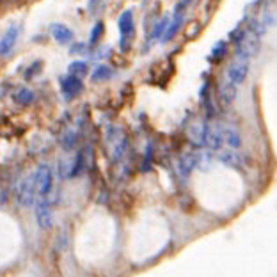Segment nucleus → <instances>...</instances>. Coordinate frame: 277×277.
<instances>
[{"label": "nucleus", "instance_id": "f257e3e1", "mask_svg": "<svg viewBox=\"0 0 277 277\" xmlns=\"http://www.w3.org/2000/svg\"><path fill=\"white\" fill-rule=\"evenodd\" d=\"M32 176H34V183H36L37 201H41V199L48 201L50 192L54 188V173H52V169L48 166H39L32 173Z\"/></svg>", "mask_w": 277, "mask_h": 277}, {"label": "nucleus", "instance_id": "f03ea898", "mask_svg": "<svg viewBox=\"0 0 277 277\" xmlns=\"http://www.w3.org/2000/svg\"><path fill=\"white\" fill-rule=\"evenodd\" d=\"M117 27H119V34H121V50L126 52L130 46V41H132L133 32H135V25H133V12L130 11H123L121 12L119 20H117Z\"/></svg>", "mask_w": 277, "mask_h": 277}, {"label": "nucleus", "instance_id": "7ed1b4c3", "mask_svg": "<svg viewBox=\"0 0 277 277\" xmlns=\"http://www.w3.org/2000/svg\"><path fill=\"white\" fill-rule=\"evenodd\" d=\"M247 75H249V57L236 54V57L233 59L228 68V79L233 84H236V86H240V84L245 82Z\"/></svg>", "mask_w": 277, "mask_h": 277}, {"label": "nucleus", "instance_id": "20e7f679", "mask_svg": "<svg viewBox=\"0 0 277 277\" xmlns=\"http://www.w3.org/2000/svg\"><path fill=\"white\" fill-rule=\"evenodd\" d=\"M108 141V151H110V157L114 160H121L126 153V148H128V142H126V137L123 135L119 128H110L107 135Z\"/></svg>", "mask_w": 277, "mask_h": 277}, {"label": "nucleus", "instance_id": "39448f33", "mask_svg": "<svg viewBox=\"0 0 277 277\" xmlns=\"http://www.w3.org/2000/svg\"><path fill=\"white\" fill-rule=\"evenodd\" d=\"M16 197L20 201V204L23 206H32L37 201V194H36V183H34V176H27L23 178L20 183H18V190H16Z\"/></svg>", "mask_w": 277, "mask_h": 277}, {"label": "nucleus", "instance_id": "423d86ee", "mask_svg": "<svg viewBox=\"0 0 277 277\" xmlns=\"http://www.w3.org/2000/svg\"><path fill=\"white\" fill-rule=\"evenodd\" d=\"M203 146L210 149H220L224 146L222 139V126H217L213 123L204 124V132H203Z\"/></svg>", "mask_w": 277, "mask_h": 277}, {"label": "nucleus", "instance_id": "0eeeda50", "mask_svg": "<svg viewBox=\"0 0 277 277\" xmlns=\"http://www.w3.org/2000/svg\"><path fill=\"white\" fill-rule=\"evenodd\" d=\"M61 89H62V94L70 99L84 91V84H82V80H80V77L70 73L68 77L61 79Z\"/></svg>", "mask_w": 277, "mask_h": 277}, {"label": "nucleus", "instance_id": "6e6552de", "mask_svg": "<svg viewBox=\"0 0 277 277\" xmlns=\"http://www.w3.org/2000/svg\"><path fill=\"white\" fill-rule=\"evenodd\" d=\"M36 219L39 228L41 229H50L52 228V222H54V215H52V210H50L48 201L41 199L36 203Z\"/></svg>", "mask_w": 277, "mask_h": 277}, {"label": "nucleus", "instance_id": "1a4fd4ad", "mask_svg": "<svg viewBox=\"0 0 277 277\" xmlns=\"http://www.w3.org/2000/svg\"><path fill=\"white\" fill-rule=\"evenodd\" d=\"M18 37H20V27L18 25H12L11 29L5 32V36L0 39V55H7L14 45H16Z\"/></svg>", "mask_w": 277, "mask_h": 277}, {"label": "nucleus", "instance_id": "9d476101", "mask_svg": "<svg viewBox=\"0 0 277 277\" xmlns=\"http://www.w3.org/2000/svg\"><path fill=\"white\" fill-rule=\"evenodd\" d=\"M52 36H54V39L59 45H68V43L73 41V30L68 29L66 25L62 23L52 25Z\"/></svg>", "mask_w": 277, "mask_h": 277}, {"label": "nucleus", "instance_id": "9b49d317", "mask_svg": "<svg viewBox=\"0 0 277 277\" xmlns=\"http://www.w3.org/2000/svg\"><path fill=\"white\" fill-rule=\"evenodd\" d=\"M183 21H185V12H180V14H173V20H171V23L167 25V29H166V32H164V39H162V41H164V43L171 41V39H173V37L180 32Z\"/></svg>", "mask_w": 277, "mask_h": 277}, {"label": "nucleus", "instance_id": "f8f14e48", "mask_svg": "<svg viewBox=\"0 0 277 277\" xmlns=\"http://www.w3.org/2000/svg\"><path fill=\"white\" fill-rule=\"evenodd\" d=\"M236 84H233L231 80H224L222 84H220L219 87V98L220 101H222L224 105H229L233 101V99L236 98Z\"/></svg>", "mask_w": 277, "mask_h": 277}, {"label": "nucleus", "instance_id": "ddd939ff", "mask_svg": "<svg viewBox=\"0 0 277 277\" xmlns=\"http://www.w3.org/2000/svg\"><path fill=\"white\" fill-rule=\"evenodd\" d=\"M222 139H224V144L228 146V148L238 149L242 146L240 133L236 132L233 126H222Z\"/></svg>", "mask_w": 277, "mask_h": 277}, {"label": "nucleus", "instance_id": "4468645a", "mask_svg": "<svg viewBox=\"0 0 277 277\" xmlns=\"http://www.w3.org/2000/svg\"><path fill=\"white\" fill-rule=\"evenodd\" d=\"M199 162H201V157H199L197 153L186 155L185 158H182V162H180V171H182L183 176H188L190 171L194 169L195 166H199Z\"/></svg>", "mask_w": 277, "mask_h": 277}, {"label": "nucleus", "instance_id": "2eb2a0df", "mask_svg": "<svg viewBox=\"0 0 277 277\" xmlns=\"http://www.w3.org/2000/svg\"><path fill=\"white\" fill-rule=\"evenodd\" d=\"M220 160L233 167H240V164H242V157L236 153V151H233V148H229L228 151H222V153H220Z\"/></svg>", "mask_w": 277, "mask_h": 277}, {"label": "nucleus", "instance_id": "dca6fc26", "mask_svg": "<svg viewBox=\"0 0 277 277\" xmlns=\"http://www.w3.org/2000/svg\"><path fill=\"white\" fill-rule=\"evenodd\" d=\"M12 98H14V101L20 105H30L34 101V92L29 91V89H18Z\"/></svg>", "mask_w": 277, "mask_h": 277}, {"label": "nucleus", "instance_id": "f3484780", "mask_svg": "<svg viewBox=\"0 0 277 277\" xmlns=\"http://www.w3.org/2000/svg\"><path fill=\"white\" fill-rule=\"evenodd\" d=\"M226 52H228V45H226V41H219L215 46H213V50H211L210 61H213V62L222 61L224 55H226Z\"/></svg>", "mask_w": 277, "mask_h": 277}, {"label": "nucleus", "instance_id": "a211bd4d", "mask_svg": "<svg viewBox=\"0 0 277 277\" xmlns=\"http://www.w3.org/2000/svg\"><path fill=\"white\" fill-rule=\"evenodd\" d=\"M112 75H114V71L108 66H98L94 70V73H92V80L94 82H103V80L112 79Z\"/></svg>", "mask_w": 277, "mask_h": 277}, {"label": "nucleus", "instance_id": "6ab92c4d", "mask_svg": "<svg viewBox=\"0 0 277 277\" xmlns=\"http://www.w3.org/2000/svg\"><path fill=\"white\" fill-rule=\"evenodd\" d=\"M167 25H169V18H162L160 21L157 23V27L153 29V32H151V39L153 41H157V39H160L162 36H164V32H166V29H167Z\"/></svg>", "mask_w": 277, "mask_h": 277}, {"label": "nucleus", "instance_id": "aec40b11", "mask_svg": "<svg viewBox=\"0 0 277 277\" xmlns=\"http://www.w3.org/2000/svg\"><path fill=\"white\" fill-rule=\"evenodd\" d=\"M70 73L77 75V77H80V79H82L84 75L87 73V64H86V62H73V64L70 66Z\"/></svg>", "mask_w": 277, "mask_h": 277}, {"label": "nucleus", "instance_id": "412c9836", "mask_svg": "<svg viewBox=\"0 0 277 277\" xmlns=\"http://www.w3.org/2000/svg\"><path fill=\"white\" fill-rule=\"evenodd\" d=\"M101 32H103V23H101V21H98V23H96L94 27H92V30H91V45H96V43H98Z\"/></svg>", "mask_w": 277, "mask_h": 277}, {"label": "nucleus", "instance_id": "4be33fe9", "mask_svg": "<svg viewBox=\"0 0 277 277\" xmlns=\"http://www.w3.org/2000/svg\"><path fill=\"white\" fill-rule=\"evenodd\" d=\"M192 0H180L178 4H176V7H174V14H180V12H185L186 7L190 5Z\"/></svg>", "mask_w": 277, "mask_h": 277}]
</instances>
